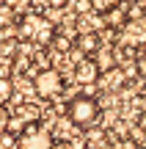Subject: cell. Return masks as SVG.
I'll return each instance as SVG.
<instances>
[{"mask_svg": "<svg viewBox=\"0 0 146 149\" xmlns=\"http://www.w3.org/2000/svg\"><path fill=\"white\" fill-rule=\"evenodd\" d=\"M17 33H19V42H30L36 47H50L55 36V22H50L47 17L36 14V11H28L17 19Z\"/></svg>", "mask_w": 146, "mask_h": 149, "instance_id": "6da1fadb", "label": "cell"}, {"mask_svg": "<svg viewBox=\"0 0 146 149\" xmlns=\"http://www.w3.org/2000/svg\"><path fill=\"white\" fill-rule=\"evenodd\" d=\"M11 22H17L14 6H11L8 0H0V25H11Z\"/></svg>", "mask_w": 146, "mask_h": 149, "instance_id": "9a60e30c", "label": "cell"}, {"mask_svg": "<svg viewBox=\"0 0 146 149\" xmlns=\"http://www.w3.org/2000/svg\"><path fill=\"white\" fill-rule=\"evenodd\" d=\"M108 25L110 28H124L127 25V14H124V8H121V3L108 11Z\"/></svg>", "mask_w": 146, "mask_h": 149, "instance_id": "5bb4252c", "label": "cell"}, {"mask_svg": "<svg viewBox=\"0 0 146 149\" xmlns=\"http://www.w3.org/2000/svg\"><path fill=\"white\" fill-rule=\"evenodd\" d=\"M66 116H69V124L72 127H80V130H88L99 122L102 116V108H99L97 97H88V94H75L69 102H66Z\"/></svg>", "mask_w": 146, "mask_h": 149, "instance_id": "7a4b0ae2", "label": "cell"}, {"mask_svg": "<svg viewBox=\"0 0 146 149\" xmlns=\"http://www.w3.org/2000/svg\"><path fill=\"white\" fill-rule=\"evenodd\" d=\"M14 113H17V116H22L25 122H42V108L33 105V102H22Z\"/></svg>", "mask_w": 146, "mask_h": 149, "instance_id": "30bf717a", "label": "cell"}, {"mask_svg": "<svg viewBox=\"0 0 146 149\" xmlns=\"http://www.w3.org/2000/svg\"><path fill=\"white\" fill-rule=\"evenodd\" d=\"M11 97H14V83H11V77H0V105H6Z\"/></svg>", "mask_w": 146, "mask_h": 149, "instance_id": "e0dca14e", "label": "cell"}, {"mask_svg": "<svg viewBox=\"0 0 146 149\" xmlns=\"http://www.w3.org/2000/svg\"><path fill=\"white\" fill-rule=\"evenodd\" d=\"M50 47L55 50V53H61V55H66L72 50V39L66 36L64 31H58V28H55V36H53V42H50Z\"/></svg>", "mask_w": 146, "mask_h": 149, "instance_id": "8fae6325", "label": "cell"}, {"mask_svg": "<svg viewBox=\"0 0 146 149\" xmlns=\"http://www.w3.org/2000/svg\"><path fill=\"white\" fill-rule=\"evenodd\" d=\"M138 130L146 133V111H141V116H138Z\"/></svg>", "mask_w": 146, "mask_h": 149, "instance_id": "cb8c5ba5", "label": "cell"}, {"mask_svg": "<svg viewBox=\"0 0 146 149\" xmlns=\"http://www.w3.org/2000/svg\"><path fill=\"white\" fill-rule=\"evenodd\" d=\"M135 74H138V77H143V80H146V55H143V58H138V61H135Z\"/></svg>", "mask_w": 146, "mask_h": 149, "instance_id": "7402d4cb", "label": "cell"}, {"mask_svg": "<svg viewBox=\"0 0 146 149\" xmlns=\"http://www.w3.org/2000/svg\"><path fill=\"white\" fill-rule=\"evenodd\" d=\"M25 119H22V116H17V113H8V119H6V133H11V135H19L22 133V130H25Z\"/></svg>", "mask_w": 146, "mask_h": 149, "instance_id": "4fadbf2b", "label": "cell"}, {"mask_svg": "<svg viewBox=\"0 0 146 149\" xmlns=\"http://www.w3.org/2000/svg\"><path fill=\"white\" fill-rule=\"evenodd\" d=\"M0 149H17V135L0 130Z\"/></svg>", "mask_w": 146, "mask_h": 149, "instance_id": "ac0fdd59", "label": "cell"}, {"mask_svg": "<svg viewBox=\"0 0 146 149\" xmlns=\"http://www.w3.org/2000/svg\"><path fill=\"white\" fill-rule=\"evenodd\" d=\"M94 61H97V66L102 72H108V69H113V66H116V53H113V50H108V47H99L97 55H94Z\"/></svg>", "mask_w": 146, "mask_h": 149, "instance_id": "9c48e42d", "label": "cell"}, {"mask_svg": "<svg viewBox=\"0 0 146 149\" xmlns=\"http://www.w3.org/2000/svg\"><path fill=\"white\" fill-rule=\"evenodd\" d=\"M99 77H105V86H108V91L124 88V83H127V77H124V69H121V66H113V69L102 72Z\"/></svg>", "mask_w": 146, "mask_h": 149, "instance_id": "ba28073f", "label": "cell"}, {"mask_svg": "<svg viewBox=\"0 0 146 149\" xmlns=\"http://www.w3.org/2000/svg\"><path fill=\"white\" fill-rule=\"evenodd\" d=\"M50 149H72V144H69V141H55Z\"/></svg>", "mask_w": 146, "mask_h": 149, "instance_id": "d4e9b609", "label": "cell"}, {"mask_svg": "<svg viewBox=\"0 0 146 149\" xmlns=\"http://www.w3.org/2000/svg\"><path fill=\"white\" fill-rule=\"evenodd\" d=\"M99 74H102V69H99L97 61L88 58V55L75 64V80H77L80 86H97V83H99Z\"/></svg>", "mask_w": 146, "mask_h": 149, "instance_id": "5b68a950", "label": "cell"}, {"mask_svg": "<svg viewBox=\"0 0 146 149\" xmlns=\"http://www.w3.org/2000/svg\"><path fill=\"white\" fill-rule=\"evenodd\" d=\"M8 3L14 6V11H25V14L33 8V3H30V0H8Z\"/></svg>", "mask_w": 146, "mask_h": 149, "instance_id": "44dd1931", "label": "cell"}, {"mask_svg": "<svg viewBox=\"0 0 146 149\" xmlns=\"http://www.w3.org/2000/svg\"><path fill=\"white\" fill-rule=\"evenodd\" d=\"M53 144V130H47L42 122H28L25 130L17 135V149H50Z\"/></svg>", "mask_w": 146, "mask_h": 149, "instance_id": "277c9868", "label": "cell"}, {"mask_svg": "<svg viewBox=\"0 0 146 149\" xmlns=\"http://www.w3.org/2000/svg\"><path fill=\"white\" fill-rule=\"evenodd\" d=\"M102 141H108V133H105L102 127H97V124H94V127H88L86 130V146H99L102 144Z\"/></svg>", "mask_w": 146, "mask_h": 149, "instance_id": "7c38bea8", "label": "cell"}, {"mask_svg": "<svg viewBox=\"0 0 146 149\" xmlns=\"http://www.w3.org/2000/svg\"><path fill=\"white\" fill-rule=\"evenodd\" d=\"M124 39L132 42V44H146V17H141V19H127Z\"/></svg>", "mask_w": 146, "mask_h": 149, "instance_id": "52a82bcc", "label": "cell"}, {"mask_svg": "<svg viewBox=\"0 0 146 149\" xmlns=\"http://www.w3.org/2000/svg\"><path fill=\"white\" fill-rule=\"evenodd\" d=\"M0 53L14 58V55H17V42H14V39H6V42H0Z\"/></svg>", "mask_w": 146, "mask_h": 149, "instance_id": "ffe728a7", "label": "cell"}, {"mask_svg": "<svg viewBox=\"0 0 146 149\" xmlns=\"http://www.w3.org/2000/svg\"><path fill=\"white\" fill-rule=\"evenodd\" d=\"M72 44H75V47L80 50L83 55H88V58H94V55H97V50L102 47V42H99V36H97L94 31H88V33H77Z\"/></svg>", "mask_w": 146, "mask_h": 149, "instance_id": "8992f818", "label": "cell"}, {"mask_svg": "<svg viewBox=\"0 0 146 149\" xmlns=\"http://www.w3.org/2000/svg\"><path fill=\"white\" fill-rule=\"evenodd\" d=\"M86 149H91V146H86Z\"/></svg>", "mask_w": 146, "mask_h": 149, "instance_id": "4316f807", "label": "cell"}, {"mask_svg": "<svg viewBox=\"0 0 146 149\" xmlns=\"http://www.w3.org/2000/svg\"><path fill=\"white\" fill-rule=\"evenodd\" d=\"M6 119H8V111H6V108H3V105H0V130H3V127H6Z\"/></svg>", "mask_w": 146, "mask_h": 149, "instance_id": "484cf974", "label": "cell"}, {"mask_svg": "<svg viewBox=\"0 0 146 149\" xmlns=\"http://www.w3.org/2000/svg\"><path fill=\"white\" fill-rule=\"evenodd\" d=\"M88 3H91V11H97V14H108V11L116 8L121 0H88Z\"/></svg>", "mask_w": 146, "mask_h": 149, "instance_id": "2e32d148", "label": "cell"}, {"mask_svg": "<svg viewBox=\"0 0 146 149\" xmlns=\"http://www.w3.org/2000/svg\"><path fill=\"white\" fill-rule=\"evenodd\" d=\"M72 11H75L77 17H86L88 11H91V3H88V0H72Z\"/></svg>", "mask_w": 146, "mask_h": 149, "instance_id": "d6986e66", "label": "cell"}, {"mask_svg": "<svg viewBox=\"0 0 146 149\" xmlns=\"http://www.w3.org/2000/svg\"><path fill=\"white\" fill-rule=\"evenodd\" d=\"M66 3H69V0H44V6H47V8H64Z\"/></svg>", "mask_w": 146, "mask_h": 149, "instance_id": "603a6c76", "label": "cell"}, {"mask_svg": "<svg viewBox=\"0 0 146 149\" xmlns=\"http://www.w3.org/2000/svg\"><path fill=\"white\" fill-rule=\"evenodd\" d=\"M33 88H36V94L42 97L44 102H53L58 100V97H64V74L58 69H53V66H47V69H39L33 74Z\"/></svg>", "mask_w": 146, "mask_h": 149, "instance_id": "3957f363", "label": "cell"}]
</instances>
